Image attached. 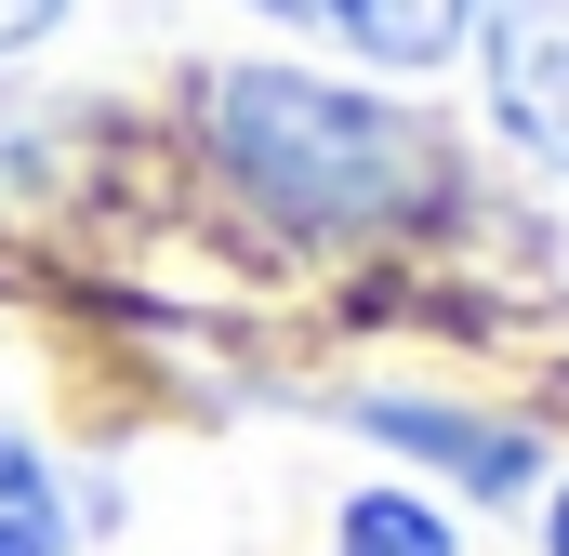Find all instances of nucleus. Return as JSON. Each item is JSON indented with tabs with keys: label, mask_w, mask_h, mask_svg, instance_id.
<instances>
[{
	"label": "nucleus",
	"mask_w": 569,
	"mask_h": 556,
	"mask_svg": "<svg viewBox=\"0 0 569 556\" xmlns=\"http://www.w3.org/2000/svg\"><path fill=\"white\" fill-rule=\"evenodd\" d=\"M212 146L252 199H279L291 226H371V212H411L437 186V133L345 93V80H305V67H239L212 80Z\"/></svg>",
	"instance_id": "f257e3e1"
},
{
	"label": "nucleus",
	"mask_w": 569,
	"mask_h": 556,
	"mask_svg": "<svg viewBox=\"0 0 569 556\" xmlns=\"http://www.w3.org/2000/svg\"><path fill=\"white\" fill-rule=\"evenodd\" d=\"M463 27L490 67V120L543 172H569V0H463Z\"/></svg>",
	"instance_id": "f03ea898"
},
{
	"label": "nucleus",
	"mask_w": 569,
	"mask_h": 556,
	"mask_svg": "<svg viewBox=\"0 0 569 556\" xmlns=\"http://www.w3.org/2000/svg\"><path fill=\"white\" fill-rule=\"evenodd\" d=\"M371 424H385V437H411V450H437V464H450V477H477V490H530V437H490V424L411 411V398H371Z\"/></svg>",
	"instance_id": "20e7f679"
},
{
	"label": "nucleus",
	"mask_w": 569,
	"mask_h": 556,
	"mask_svg": "<svg viewBox=\"0 0 569 556\" xmlns=\"http://www.w3.org/2000/svg\"><path fill=\"white\" fill-rule=\"evenodd\" d=\"M543 544H557V556H569V490H557V530H543Z\"/></svg>",
	"instance_id": "6e6552de"
},
{
	"label": "nucleus",
	"mask_w": 569,
	"mask_h": 556,
	"mask_svg": "<svg viewBox=\"0 0 569 556\" xmlns=\"http://www.w3.org/2000/svg\"><path fill=\"white\" fill-rule=\"evenodd\" d=\"M53 13H67V0H0V53H27V40H40Z\"/></svg>",
	"instance_id": "0eeeda50"
},
{
	"label": "nucleus",
	"mask_w": 569,
	"mask_h": 556,
	"mask_svg": "<svg viewBox=\"0 0 569 556\" xmlns=\"http://www.w3.org/2000/svg\"><path fill=\"white\" fill-rule=\"evenodd\" d=\"M0 556H67V504L27 437H0Z\"/></svg>",
	"instance_id": "39448f33"
},
{
	"label": "nucleus",
	"mask_w": 569,
	"mask_h": 556,
	"mask_svg": "<svg viewBox=\"0 0 569 556\" xmlns=\"http://www.w3.org/2000/svg\"><path fill=\"white\" fill-rule=\"evenodd\" d=\"M266 13L345 40V53H371V67H437L463 40V0H266Z\"/></svg>",
	"instance_id": "7ed1b4c3"
},
{
	"label": "nucleus",
	"mask_w": 569,
	"mask_h": 556,
	"mask_svg": "<svg viewBox=\"0 0 569 556\" xmlns=\"http://www.w3.org/2000/svg\"><path fill=\"white\" fill-rule=\"evenodd\" d=\"M331 544H345V556H450V530H437L425 490H358Z\"/></svg>",
	"instance_id": "423d86ee"
}]
</instances>
